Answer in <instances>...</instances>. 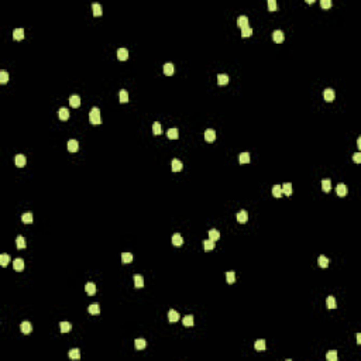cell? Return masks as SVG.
Segmentation results:
<instances>
[{
	"instance_id": "ac0fdd59",
	"label": "cell",
	"mask_w": 361,
	"mask_h": 361,
	"mask_svg": "<svg viewBox=\"0 0 361 361\" xmlns=\"http://www.w3.org/2000/svg\"><path fill=\"white\" fill-rule=\"evenodd\" d=\"M69 105L72 106V107H75V109H76V107H79V106H80V98L78 95H72L69 98Z\"/></svg>"
},
{
	"instance_id": "60d3db41",
	"label": "cell",
	"mask_w": 361,
	"mask_h": 361,
	"mask_svg": "<svg viewBox=\"0 0 361 361\" xmlns=\"http://www.w3.org/2000/svg\"><path fill=\"white\" fill-rule=\"evenodd\" d=\"M272 195L275 197H281L282 196V188H281V185H274V188H272Z\"/></svg>"
},
{
	"instance_id": "8d00e7d4",
	"label": "cell",
	"mask_w": 361,
	"mask_h": 361,
	"mask_svg": "<svg viewBox=\"0 0 361 361\" xmlns=\"http://www.w3.org/2000/svg\"><path fill=\"white\" fill-rule=\"evenodd\" d=\"M88 312L90 315H98L100 312V308H99V303H92L90 306L88 308Z\"/></svg>"
},
{
	"instance_id": "ee69618b",
	"label": "cell",
	"mask_w": 361,
	"mask_h": 361,
	"mask_svg": "<svg viewBox=\"0 0 361 361\" xmlns=\"http://www.w3.org/2000/svg\"><path fill=\"white\" fill-rule=\"evenodd\" d=\"M337 358H339V355H337V353H336L334 350L329 351V353L326 354V360L327 361H337Z\"/></svg>"
},
{
	"instance_id": "f907efd6",
	"label": "cell",
	"mask_w": 361,
	"mask_h": 361,
	"mask_svg": "<svg viewBox=\"0 0 361 361\" xmlns=\"http://www.w3.org/2000/svg\"><path fill=\"white\" fill-rule=\"evenodd\" d=\"M320 6H322V9H330L332 7V0H322Z\"/></svg>"
},
{
	"instance_id": "d4e9b609",
	"label": "cell",
	"mask_w": 361,
	"mask_h": 361,
	"mask_svg": "<svg viewBox=\"0 0 361 361\" xmlns=\"http://www.w3.org/2000/svg\"><path fill=\"white\" fill-rule=\"evenodd\" d=\"M58 116H59V119L61 120H68L69 119V110L66 109V107H62V109H59V112H58Z\"/></svg>"
},
{
	"instance_id": "ab89813d",
	"label": "cell",
	"mask_w": 361,
	"mask_h": 361,
	"mask_svg": "<svg viewBox=\"0 0 361 361\" xmlns=\"http://www.w3.org/2000/svg\"><path fill=\"white\" fill-rule=\"evenodd\" d=\"M326 306L329 308V309H336V299L333 298V296H329L327 299H326Z\"/></svg>"
},
{
	"instance_id": "db71d44e",
	"label": "cell",
	"mask_w": 361,
	"mask_h": 361,
	"mask_svg": "<svg viewBox=\"0 0 361 361\" xmlns=\"http://www.w3.org/2000/svg\"><path fill=\"white\" fill-rule=\"evenodd\" d=\"M357 146H358V148H361V138L357 140Z\"/></svg>"
},
{
	"instance_id": "603a6c76",
	"label": "cell",
	"mask_w": 361,
	"mask_h": 361,
	"mask_svg": "<svg viewBox=\"0 0 361 361\" xmlns=\"http://www.w3.org/2000/svg\"><path fill=\"white\" fill-rule=\"evenodd\" d=\"M134 347H135V350H144L147 347V341L144 339H137L134 341Z\"/></svg>"
},
{
	"instance_id": "8fae6325",
	"label": "cell",
	"mask_w": 361,
	"mask_h": 361,
	"mask_svg": "<svg viewBox=\"0 0 361 361\" xmlns=\"http://www.w3.org/2000/svg\"><path fill=\"white\" fill-rule=\"evenodd\" d=\"M26 164H27V158H26V155H23V154H18L17 157H16V165H17L18 168H23Z\"/></svg>"
},
{
	"instance_id": "7dc6e473",
	"label": "cell",
	"mask_w": 361,
	"mask_h": 361,
	"mask_svg": "<svg viewBox=\"0 0 361 361\" xmlns=\"http://www.w3.org/2000/svg\"><path fill=\"white\" fill-rule=\"evenodd\" d=\"M9 73L7 71H0V83H7Z\"/></svg>"
},
{
	"instance_id": "b9f144b4",
	"label": "cell",
	"mask_w": 361,
	"mask_h": 361,
	"mask_svg": "<svg viewBox=\"0 0 361 361\" xmlns=\"http://www.w3.org/2000/svg\"><path fill=\"white\" fill-rule=\"evenodd\" d=\"M153 133H154L155 135H160L161 133H162V127H161V123L155 121V123L153 124Z\"/></svg>"
},
{
	"instance_id": "1f68e13d",
	"label": "cell",
	"mask_w": 361,
	"mask_h": 361,
	"mask_svg": "<svg viewBox=\"0 0 361 361\" xmlns=\"http://www.w3.org/2000/svg\"><path fill=\"white\" fill-rule=\"evenodd\" d=\"M68 355H69V358H72V360H79V358H80L79 348H72V350H69Z\"/></svg>"
},
{
	"instance_id": "f5cc1de1",
	"label": "cell",
	"mask_w": 361,
	"mask_h": 361,
	"mask_svg": "<svg viewBox=\"0 0 361 361\" xmlns=\"http://www.w3.org/2000/svg\"><path fill=\"white\" fill-rule=\"evenodd\" d=\"M357 343H358V344H361V334H360V333L357 334Z\"/></svg>"
},
{
	"instance_id": "7bdbcfd3",
	"label": "cell",
	"mask_w": 361,
	"mask_h": 361,
	"mask_svg": "<svg viewBox=\"0 0 361 361\" xmlns=\"http://www.w3.org/2000/svg\"><path fill=\"white\" fill-rule=\"evenodd\" d=\"M119 96H120V103H127L128 102V93H127V90L121 89L120 93H119Z\"/></svg>"
},
{
	"instance_id": "9a60e30c",
	"label": "cell",
	"mask_w": 361,
	"mask_h": 361,
	"mask_svg": "<svg viewBox=\"0 0 361 361\" xmlns=\"http://www.w3.org/2000/svg\"><path fill=\"white\" fill-rule=\"evenodd\" d=\"M322 189H323V192H326V193L330 192V189H332V181H330L329 178H326V179L322 181Z\"/></svg>"
},
{
	"instance_id": "c3c4849f",
	"label": "cell",
	"mask_w": 361,
	"mask_h": 361,
	"mask_svg": "<svg viewBox=\"0 0 361 361\" xmlns=\"http://www.w3.org/2000/svg\"><path fill=\"white\" fill-rule=\"evenodd\" d=\"M241 35H243V37H251L252 35V28L250 26L244 27V28H241Z\"/></svg>"
},
{
	"instance_id": "cb8c5ba5",
	"label": "cell",
	"mask_w": 361,
	"mask_h": 361,
	"mask_svg": "<svg viewBox=\"0 0 361 361\" xmlns=\"http://www.w3.org/2000/svg\"><path fill=\"white\" fill-rule=\"evenodd\" d=\"M117 58L120 59V61H126V59H128V51L126 50V48H120V50L117 51Z\"/></svg>"
},
{
	"instance_id": "bcb514c9",
	"label": "cell",
	"mask_w": 361,
	"mask_h": 361,
	"mask_svg": "<svg viewBox=\"0 0 361 361\" xmlns=\"http://www.w3.org/2000/svg\"><path fill=\"white\" fill-rule=\"evenodd\" d=\"M9 261H10V257H9L7 254H2V256H0V265L2 267H7Z\"/></svg>"
},
{
	"instance_id": "6da1fadb",
	"label": "cell",
	"mask_w": 361,
	"mask_h": 361,
	"mask_svg": "<svg viewBox=\"0 0 361 361\" xmlns=\"http://www.w3.org/2000/svg\"><path fill=\"white\" fill-rule=\"evenodd\" d=\"M89 120H90V123L93 124V126H99V124L102 123L100 110H99L98 107H93V109L90 110V113H89Z\"/></svg>"
},
{
	"instance_id": "3957f363",
	"label": "cell",
	"mask_w": 361,
	"mask_h": 361,
	"mask_svg": "<svg viewBox=\"0 0 361 361\" xmlns=\"http://www.w3.org/2000/svg\"><path fill=\"white\" fill-rule=\"evenodd\" d=\"M66 148H68L69 153H76V151L79 150V142H78L76 140H69V141L66 142Z\"/></svg>"
},
{
	"instance_id": "ba28073f",
	"label": "cell",
	"mask_w": 361,
	"mask_h": 361,
	"mask_svg": "<svg viewBox=\"0 0 361 361\" xmlns=\"http://www.w3.org/2000/svg\"><path fill=\"white\" fill-rule=\"evenodd\" d=\"M20 330H21V333H24V334H30L31 330H33L31 323H30V322H23L21 325H20Z\"/></svg>"
},
{
	"instance_id": "f546056e",
	"label": "cell",
	"mask_w": 361,
	"mask_h": 361,
	"mask_svg": "<svg viewBox=\"0 0 361 361\" xmlns=\"http://www.w3.org/2000/svg\"><path fill=\"white\" fill-rule=\"evenodd\" d=\"M209 238H210L212 241H217L220 238V233H219V230H215V229H212L210 231H209Z\"/></svg>"
},
{
	"instance_id": "277c9868",
	"label": "cell",
	"mask_w": 361,
	"mask_h": 361,
	"mask_svg": "<svg viewBox=\"0 0 361 361\" xmlns=\"http://www.w3.org/2000/svg\"><path fill=\"white\" fill-rule=\"evenodd\" d=\"M204 140L208 142H213L216 140V131L213 128H208V130L204 131Z\"/></svg>"
},
{
	"instance_id": "30bf717a",
	"label": "cell",
	"mask_w": 361,
	"mask_h": 361,
	"mask_svg": "<svg viewBox=\"0 0 361 361\" xmlns=\"http://www.w3.org/2000/svg\"><path fill=\"white\" fill-rule=\"evenodd\" d=\"M168 320L171 322V323H175V322L179 320V313L176 312V310L171 309L169 312H168Z\"/></svg>"
},
{
	"instance_id": "4dcf8cb0",
	"label": "cell",
	"mask_w": 361,
	"mask_h": 361,
	"mask_svg": "<svg viewBox=\"0 0 361 361\" xmlns=\"http://www.w3.org/2000/svg\"><path fill=\"white\" fill-rule=\"evenodd\" d=\"M238 161H240V164H248V162L251 161V158H250V154H248V153H241L240 157H238Z\"/></svg>"
},
{
	"instance_id": "d6a6232c",
	"label": "cell",
	"mask_w": 361,
	"mask_h": 361,
	"mask_svg": "<svg viewBox=\"0 0 361 361\" xmlns=\"http://www.w3.org/2000/svg\"><path fill=\"white\" fill-rule=\"evenodd\" d=\"M281 188H282V193H285L286 196H291V195H292V185L289 182L284 183Z\"/></svg>"
},
{
	"instance_id": "4fadbf2b",
	"label": "cell",
	"mask_w": 361,
	"mask_h": 361,
	"mask_svg": "<svg viewBox=\"0 0 361 361\" xmlns=\"http://www.w3.org/2000/svg\"><path fill=\"white\" fill-rule=\"evenodd\" d=\"M236 219H237V222L238 223H245L248 220V215H247V212L245 210H240L236 215Z\"/></svg>"
},
{
	"instance_id": "9c48e42d",
	"label": "cell",
	"mask_w": 361,
	"mask_h": 361,
	"mask_svg": "<svg viewBox=\"0 0 361 361\" xmlns=\"http://www.w3.org/2000/svg\"><path fill=\"white\" fill-rule=\"evenodd\" d=\"M13 268H14V271H23L24 270V261H23L21 258H16L14 261H13Z\"/></svg>"
},
{
	"instance_id": "681fc988",
	"label": "cell",
	"mask_w": 361,
	"mask_h": 361,
	"mask_svg": "<svg viewBox=\"0 0 361 361\" xmlns=\"http://www.w3.org/2000/svg\"><path fill=\"white\" fill-rule=\"evenodd\" d=\"M268 10L270 11L277 10V2H275V0H268Z\"/></svg>"
},
{
	"instance_id": "44dd1931",
	"label": "cell",
	"mask_w": 361,
	"mask_h": 361,
	"mask_svg": "<svg viewBox=\"0 0 361 361\" xmlns=\"http://www.w3.org/2000/svg\"><path fill=\"white\" fill-rule=\"evenodd\" d=\"M182 323L185 327H192V326H193V316H192V315H186L182 319Z\"/></svg>"
},
{
	"instance_id": "e575fe53",
	"label": "cell",
	"mask_w": 361,
	"mask_h": 361,
	"mask_svg": "<svg viewBox=\"0 0 361 361\" xmlns=\"http://www.w3.org/2000/svg\"><path fill=\"white\" fill-rule=\"evenodd\" d=\"M203 248H204V251H212V250L215 248V241H212L210 238H209V240H204L203 241Z\"/></svg>"
},
{
	"instance_id": "d590c367",
	"label": "cell",
	"mask_w": 361,
	"mask_h": 361,
	"mask_svg": "<svg viewBox=\"0 0 361 361\" xmlns=\"http://www.w3.org/2000/svg\"><path fill=\"white\" fill-rule=\"evenodd\" d=\"M317 263H319V267H322V268H327L329 267V258L326 256H320L319 257V260H317Z\"/></svg>"
},
{
	"instance_id": "83f0119b",
	"label": "cell",
	"mask_w": 361,
	"mask_h": 361,
	"mask_svg": "<svg viewBox=\"0 0 361 361\" xmlns=\"http://www.w3.org/2000/svg\"><path fill=\"white\" fill-rule=\"evenodd\" d=\"M92 10H93V14L98 17V16H102L103 14V9L99 3H93L92 4Z\"/></svg>"
},
{
	"instance_id": "7a4b0ae2",
	"label": "cell",
	"mask_w": 361,
	"mask_h": 361,
	"mask_svg": "<svg viewBox=\"0 0 361 361\" xmlns=\"http://www.w3.org/2000/svg\"><path fill=\"white\" fill-rule=\"evenodd\" d=\"M272 40L277 42V44H281V42H284L285 40V34L284 31H281V30H275L272 34Z\"/></svg>"
},
{
	"instance_id": "2e32d148",
	"label": "cell",
	"mask_w": 361,
	"mask_h": 361,
	"mask_svg": "<svg viewBox=\"0 0 361 361\" xmlns=\"http://www.w3.org/2000/svg\"><path fill=\"white\" fill-rule=\"evenodd\" d=\"M229 75H226V73H220V75H217V83L220 85V86H224V85L229 83Z\"/></svg>"
},
{
	"instance_id": "f6af8a7d",
	"label": "cell",
	"mask_w": 361,
	"mask_h": 361,
	"mask_svg": "<svg viewBox=\"0 0 361 361\" xmlns=\"http://www.w3.org/2000/svg\"><path fill=\"white\" fill-rule=\"evenodd\" d=\"M226 279H227V282H229L230 285L234 284V281H236V274H234L233 271H229V272H226Z\"/></svg>"
},
{
	"instance_id": "5b68a950",
	"label": "cell",
	"mask_w": 361,
	"mask_h": 361,
	"mask_svg": "<svg viewBox=\"0 0 361 361\" xmlns=\"http://www.w3.org/2000/svg\"><path fill=\"white\" fill-rule=\"evenodd\" d=\"M334 90L333 89H325V92H323V98H325L326 102H333L334 100Z\"/></svg>"
},
{
	"instance_id": "74e56055",
	"label": "cell",
	"mask_w": 361,
	"mask_h": 361,
	"mask_svg": "<svg viewBox=\"0 0 361 361\" xmlns=\"http://www.w3.org/2000/svg\"><path fill=\"white\" fill-rule=\"evenodd\" d=\"M21 220H23V223H26V224H30V223H33V215H31L30 212H27V213L21 215Z\"/></svg>"
},
{
	"instance_id": "ffe728a7",
	"label": "cell",
	"mask_w": 361,
	"mask_h": 361,
	"mask_svg": "<svg viewBox=\"0 0 361 361\" xmlns=\"http://www.w3.org/2000/svg\"><path fill=\"white\" fill-rule=\"evenodd\" d=\"M174 64H171V62H167L164 65V73L167 75V76H171V75H174Z\"/></svg>"
},
{
	"instance_id": "836d02e7",
	"label": "cell",
	"mask_w": 361,
	"mask_h": 361,
	"mask_svg": "<svg viewBox=\"0 0 361 361\" xmlns=\"http://www.w3.org/2000/svg\"><path fill=\"white\" fill-rule=\"evenodd\" d=\"M167 137L169 140H176L178 138V128H169L167 131Z\"/></svg>"
},
{
	"instance_id": "7c38bea8",
	"label": "cell",
	"mask_w": 361,
	"mask_h": 361,
	"mask_svg": "<svg viewBox=\"0 0 361 361\" xmlns=\"http://www.w3.org/2000/svg\"><path fill=\"white\" fill-rule=\"evenodd\" d=\"M16 245H17L18 250H24V248L27 247L26 238L23 237V236H17V238H16Z\"/></svg>"
},
{
	"instance_id": "4316f807",
	"label": "cell",
	"mask_w": 361,
	"mask_h": 361,
	"mask_svg": "<svg viewBox=\"0 0 361 361\" xmlns=\"http://www.w3.org/2000/svg\"><path fill=\"white\" fill-rule=\"evenodd\" d=\"M59 327H61L62 333H68L72 330V325H71L69 322H61V323H59Z\"/></svg>"
},
{
	"instance_id": "484cf974",
	"label": "cell",
	"mask_w": 361,
	"mask_h": 361,
	"mask_svg": "<svg viewBox=\"0 0 361 361\" xmlns=\"http://www.w3.org/2000/svg\"><path fill=\"white\" fill-rule=\"evenodd\" d=\"M172 244L174 245H182L183 244V237L179 233H175L172 236Z\"/></svg>"
},
{
	"instance_id": "d6986e66",
	"label": "cell",
	"mask_w": 361,
	"mask_h": 361,
	"mask_svg": "<svg viewBox=\"0 0 361 361\" xmlns=\"http://www.w3.org/2000/svg\"><path fill=\"white\" fill-rule=\"evenodd\" d=\"M237 26L240 28H244V27H248V17L247 16H240L237 18Z\"/></svg>"
},
{
	"instance_id": "5bb4252c",
	"label": "cell",
	"mask_w": 361,
	"mask_h": 361,
	"mask_svg": "<svg viewBox=\"0 0 361 361\" xmlns=\"http://www.w3.org/2000/svg\"><path fill=\"white\" fill-rule=\"evenodd\" d=\"M133 281H134L135 288H142V286H144V278H142L141 275H138V274L133 277Z\"/></svg>"
},
{
	"instance_id": "816d5d0a",
	"label": "cell",
	"mask_w": 361,
	"mask_h": 361,
	"mask_svg": "<svg viewBox=\"0 0 361 361\" xmlns=\"http://www.w3.org/2000/svg\"><path fill=\"white\" fill-rule=\"evenodd\" d=\"M353 160H354V162H357V164H360L361 162V153H355L353 155Z\"/></svg>"
},
{
	"instance_id": "7402d4cb",
	"label": "cell",
	"mask_w": 361,
	"mask_h": 361,
	"mask_svg": "<svg viewBox=\"0 0 361 361\" xmlns=\"http://www.w3.org/2000/svg\"><path fill=\"white\" fill-rule=\"evenodd\" d=\"M183 169V164L179 160H174L172 161V171L174 172H181Z\"/></svg>"
},
{
	"instance_id": "52a82bcc",
	"label": "cell",
	"mask_w": 361,
	"mask_h": 361,
	"mask_svg": "<svg viewBox=\"0 0 361 361\" xmlns=\"http://www.w3.org/2000/svg\"><path fill=\"white\" fill-rule=\"evenodd\" d=\"M85 291H86V293H88L89 296H93L96 293V285L93 284V282H88V284L85 285Z\"/></svg>"
},
{
	"instance_id": "f1b7e54d",
	"label": "cell",
	"mask_w": 361,
	"mask_h": 361,
	"mask_svg": "<svg viewBox=\"0 0 361 361\" xmlns=\"http://www.w3.org/2000/svg\"><path fill=\"white\" fill-rule=\"evenodd\" d=\"M131 261H133L131 252H123V254H121V263L123 264H130Z\"/></svg>"
},
{
	"instance_id": "f35d334b",
	"label": "cell",
	"mask_w": 361,
	"mask_h": 361,
	"mask_svg": "<svg viewBox=\"0 0 361 361\" xmlns=\"http://www.w3.org/2000/svg\"><path fill=\"white\" fill-rule=\"evenodd\" d=\"M254 347H256L257 351H264L265 350V340H257Z\"/></svg>"
},
{
	"instance_id": "8992f818",
	"label": "cell",
	"mask_w": 361,
	"mask_h": 361,
	"mask_svg": "<svg viewBox=\"0 0 361 361\" xmlns=\"http://www.w3.org/2000/svg\"><path fill=\"white\" fill-rule=\"evenodd\" d=\"M336 193H337V196L343 197L347 195V186L344 185V183H339L337 185V188H336Z\"/></svg>"
},
{
	"instance_id": "e0dca14e",
	"label": "cell",
	"mask_w": 361,
	"mask_h": 361,
	"mask_svg": "<svg viewBox=\"0 0 361 361\" xmlns=\"http://www.w3.org/2000/svg\"><path fill=\"white\" fill-rule=\"evenodd\" d=\"M13 38H14L16 41H21L23 38H24V30L23 28H16L14 31H13Z\"/></svg>"
}]
</instances>
